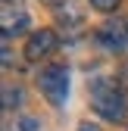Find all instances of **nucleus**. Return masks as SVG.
<instances>
[{"instance_id":"1","label":"nucleus","mask_w":128,"mask_h":131,"mask_svg":"<svg viewBox=\"0 0 128 131\" xmlns=\"http://www.w3.org/2000/svg\"><path fill=\"white\" fill-rule=\"evenodd\" d=\"M91 103H94L100 119L113 122V125L125 122V116H128V97H125V91L116 81H109V78H100V81L91 84Z\"/></svg>"},{"instance_id":"2","label":"nucleus","mask_w":128,"mask_h":131,"mask_svg":"<svg viewBox=\"0 0 128 131\" xmlns=\"http://www.w3.org/2000/svg\"><path fill=\"white\" fill-rule=\"evenodd\" d=\"M38 88L41 94L50 100V106H66V97H69V69L66 66H44L41 75H38Z\"/></svg>"},{"instance_id":"3","label":"nucleus","mask_w":128,"mask_h":131,"mask_svg":"<svg viewBox=\"0 0 128 131\" xmlns=\"http://www.w3.org/2000/svg\"><path fill=\"white\" fill-rule=\"evenodd\" d=\"M97 41L100 47H106L109 53H128V19L116 16L97 28Z\"/></svg>"},{"instance_id":"4","label":"nucleus","mask_w":128,"mask_h":131,"mask_svg":"<svg viewBox=\"0 0 128 131\" xmlns=\"http://www.w3.org/2000/svg\"><path fill=\"white\" fill-rule=\"evenodd\" d=\"M53 50H56V31H50V28L31 31V38L25 41V59H31V62L53 53Z\"/></svg>"},{"instance_id":"5","label":"nucleus","mask_w":128,"mask_h":131,"mask_svg":"<svg viewBox=\"0 0 128 131\" xmlns=\"http://www.w3.org/2000/svg\"><path fill=\"white\" fill-rule=\"evenodd\" d=\"M28 28H31L28 13H22V9L13 13V6H3V38H6V41H9L13 35H19V31H28Z\"/></svg>"},{"instance_id":"6","label":"nucleus","mask_w":128,"mask_h":131,"mask_svg":"<svg viewBox=\"0 0 128 131\" xmlns=\"http://www.w3.org/2000/svg\"><path fill=\"white\" fill-rule=\"evenodd\" d=\"M56 19L62 22V25H81V9H72V3H62L59 9H56Z\"/></svg>"},{"instance_id":"7","label":"nucleus","mask_w":128,"mask_h":131,"mask_svg":"<svg viewBox=\"0 0 128 131\" xmlns=\"http://www.w3.org/2000/svg\"><path fill=\"white\" fill-rule=\"evenodd\" d=\"M16 131H41V122H38V119H31V116H25V119L16 122Z\"/></svg>"},{"instance_id":"8","label":"nucleus","mask_w":128,"mask_h":131,"mask_svg":"<svg viewBox=\"0 0 128 131\" xmlns=\"http://www.w3.org/2000/svg\"><path fill=\"white\" fill-rule=\"evenodd\" d=\"M19 100H22V91H19V88H16V91L6 88V91H3V106H6V109H13V103H19Z\"/></svg>"},{"instance_id":"9","label":"nucleus","mask_w":128,"mask_h":131,"mask_svg":"<svg viewBox=\"0 0 128 131\" xmlns=\"http://www.w3.org/2000/svg\"><path fill=\"white\" fill-rule=\"evenodd\" d=\"M91 6L100 9V13H113V9L119 6V0H91Z\"/></svg>"},{"instance_id":"10","label":"nucleus","mask_w":128,"mask_h":131,"mask_svg":"<svg viewBox=\"0 0 128 131\" xmlns=\"http://www.w3.org/2000/svg\"><path fill=\"white\" fill-rule=\"evenodd\" d=\"M78 131H97V125H91V122H81V125H78Z\"/></svg>"},{"instance_id":"11","label":"nucleus","mask_w":128,"mask_h":131,"mask_svg":"<svg viewBox=\"0 0 128 131\" xmlns=\"http://www.w3.org/2000/svg\"><path fill=\"white\" fill-rule=\"evenodd\" d=\"M44 3H62V0H44Z\"/></svg>"},{"instance_id":"12","label":"nucleus","mask_w":128,"mask_h":131,"mask_svg":"<svg viewBox=\"0 0 128 131\" xmlns=\"http://www.w3.org/2000/svg\"><path fill=\"white\" fill-rule=\"evenodd\" d=\"M125 81H128V66H125Z\"/></svg>"},{"instance_id":"13","label":"nucleus","mask_w":128,"mask_h":131,"mask_svg":"<svg viewBox=\"0 0 128 131\" xmlns=\"http://www.w3.org/2000/svg\"><path fill=\"white\" fill-rule=\"evenodd\" d=\"M6 3H19V0H6Z\"/></svg>"}]
</instances>
